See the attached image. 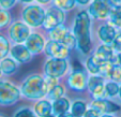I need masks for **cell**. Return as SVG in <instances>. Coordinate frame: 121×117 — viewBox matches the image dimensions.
Instances as JSON below:
<instances>
[{
  "mask_svg": "<svg viewBox=\"0 0 121 117\" xmlns=\"http://www.w3.org/2000/svg\"><path fill=\"white\" fill-rule=\"evenodd\" d=\"M110 2H112V8H114V9L121 8V0H110Z\"/></svg>",
  "mask_w": 121,
  "mask_h": 117,
  "instance_id": "cell-37",
  "label": "cell"
},
{
  "mask_svg": "<svg viewBox=\"0 0 121 117\" xmlns=\"http://www.w3.org/2000/svg\"><path fill=\"white\" fill-rule=\"evenodd\" d=\"M19 99V90L9 82L0 81V104L11 105Z\"/></svg>",
  "mask_w": 121,
  "mask_h": 117,
  "instance_id": "cell-6",
  "label": "cell"
},
{
  "mask_svg": "<svg viewBox=\"0 0 121 117\" xmlns=\"http://www.w3.org/2000/svg\"><path fill=\"white\" fill-rule=\"evenodd\" d=\"M109 23L114 27L121 28V8L112 10L109 14Z\"/></svg>",
  "mask_w": 121,
  "mask_h": 117,
  "instance_id": "cell-23",
  "label": "cell"
},
{
  "mask_svg": "<svg viewBox=\"0 0 121 117\" xmlns=\"http://www.w3.org/2000/svg\"><path fill=\"white\" fill-rule=\"evenodd\" d=\"M46 11L37 4L27 5L22 12V18L30 27H40L43 25Z\"/></svg>",
  "mask_w": 121,
  "mask_h": 117,
  "instance_id": "cell-3",
  "label": "cell"
},
{
  "mask_svg": "<svg viewBox=\"0 0 121 117\" xmlns=\"http://www.w3.org/2000/svg\"><path fill=\"white\" fill-rule=\"evenodd\" d=\"M119 89H120V87L117 85V83H114V82L107 83L105 86L106 94H107V96H110V97L116 96V94L119 92Z\"/></svg>",
  "mask_w": 121,
  "mask_h": 117,
  "instance_id": "cell-30",
  "label": "cell"
},
{
  "mask_svg": "<svg viewBox=\"0 0 121 117\" xmlns=\"http://www.w3.org/2000/svg\"><path fill=\"white\" fill-rule=\"evenodd\" d=\"M53 1H54V5L56 8H58V9L62 10L64 12L73 10L76 4L75 0H53Z\"/></svg>",
  "mask_w": 121,
  "mask_h": 117,
  "instance_id": "cell-21",
  "label": "cell"
},
{
  "mask_svg": "<svg viewBox=\"0 0 121 117\" xmlns=\"http://www.w3.org/2000/svg\"><path fill=\"white\" fill-rule=\"evenodd\" d=\"M75 1L78 5H87V4L90 3L91 0H75Z\"/></svg>",
  "mask_w": 121,
  "mask_h": 117,
  "instance_id": "cell-38",
  "label": "cell"
},
{
  "mask_svg": "<svg viewBox=\"0 0 121 117\" xmlns=\"http://www.w3.org/2000/svg\"><path fill=\"white\" fill-rule=\"evenodd\" d=\"M68 69V62L65 59H57V58H52L45 64V73L47 76L50 77H59L63 75Z\"/></svg>",
  "mask_w": 121,
  "mask_h": 117,
  "instance_id": "cell-8",
  "label": "cell"
},
{
  "mask_svg": "<svg viewBox=\"0 0 121 117\" xmlns=\"http://www.w3.org/2000/svg\"><path fill=\"white\" fill-rule=\"evenodd\" d=\"M0 67H1V71L2 73L10 75V74H13L16 71V62L14 61L11 58H4L2 61L0 62Z\"/></svg>",
  "mask_w": 121,
  "mask_h": 117,
  "instance_id": "cell-20",
  "label": "cell"
},
{
  "mask_svg": "<svg viewBox=\"0 0 121 117\" xmlns=\"http://www.w3.org/2000/svg\"><path fill=\"white\" fill-rule=\"evenodd\" d=\"M2 73V71H1V67H0V74Z\"/></svg>",
  "mask_w": 121,
  "mask_h": 117,
  "instance_id": "cell-46",
  "label": "cell"
},
{
  "mask_svg": "<svg viewBox=\"0 0 121 117\" xmlns=\"http://www.w3.org/2000/svg\"><path fill=\"white\" fill-rule=\"evenodd\" d=\"M102 64V62L95 57V56H91L88 58L87 60V69L89 72H91L92 74H96L100 72V67Z\"/></svg>",
  "mask_w": 121,
  "mask_h": 117,
  "instance_id": "cell-22",
  "label": "cell"
},
{
  "mask_svg": "<svg viewBox=\"0 0 121 117\" xmlns=\"http://www.w3.org/2000/svg\"><path fill=\"white\" fill-rule=\"evenodd\" d=\"M10 38L16 43H23L26 42L30 36V29L29 26L26 25L22 22H15L11 25L9 29Z\"/></svg>",
  "mask_w": 121,
  "mask_h": 117,
  "instance_id": "cell-7",
  "label": "cell"
},
{
  "mask_svg": "<svg viewBox=\"0 0 121 117\" xmlns=\"http://www.w3.org/2000/svg\"><path fill=\"white\" fill-rule=\"evenodd\" d=\"M22 3H31L33 0H19Z\"/></svg>",
  "mask_w": 121,
  "mask_h": 117,
  "instance_id": "cell-42",
  "label": "cell"
},
{
  "mask_svg": "<svg viewBox=\"0 0 121 117\" xmlns=\"http://www.w3.org/2000/svg\"><path fill=\"white\" fill-rule=\"evenodd\" d=\"M22 92L29 99H40L47 94L45 80L40 75H31L23 83Z\"/></svg>",
  "mask_w": 121,
  "mask_h": 117,
  "instance_id": "cell-2",
  "label": "cell"
},
{
  "mask_svg": "<svg viewBox=\"0 0 121 117\" xmlns=\"http://www.w3.org/2000/svg\"><path fill=\"white\" fill-rule=\"evenodd\" d=\"M58 117H74V116H73V115H72V114H70V113H68V112H66V113H64V114L59 115V116H58Z\"/></svg>",
  "mask_w": 121,
  "mask_h": 117,
  "instance_id": "cell-40",
  "label": "cell"
},
{
  "mask_svg": "<svg viewBox=\"0 0 121 117\" xmlns=\"http://www.w3.org/2000/svg\"><path fill=\"white\" fill-rule=\"evenodd\" d=\"M46 117H55L54 115H48V116H46Z\"/></svg>",
  "mask_w": 121,
  "mask_h": 117,
  "instance_id": "cell-45",
  "label": "cell"
},
{
  "mask_svg": "<svg viewBox=\"0 0 121 117\" xmlns=\"http://www.w3.org/2000/svg\"><path fill=\"white\" fill-rule=\"evenodd\" d=\"M95 56L101 62H107L112 59L114 56V52H112V47L109 44H102L99 46V48L95 52Z\"/></svg>",
  "mask_w": 121,
  "mask_h": 117,
  "instance_id": "cell-16",
  "label": "cell"
},
{
  "mask_svg": "<svg viewBox=\"0 0 121 117\" xmlns=\"http://www.w3.org/2000/svg\"><path fill=\"white\" fill-rule=\"evenodd\" d=\"M16 3V0H0V7L4 10H9Z\"/></svg>",
  "mask_w": 121,
  "mask_h": 117,
  "instance_id": "cell-34",
  "label": "cell"
},
{
  "mask_svg": "<svg viewBox=\"0 0 121 117\" xmlns=\"http://www.w3.org/2000/svg\"><path fill=\"white\" fill-rule=\"evenodd\" d=\"M86 111V103L82 101H75L72 105V115L74 117H82L85 115Z\"/></svg>",
  "mask_w": 121,
  "mask_h": 117,
  "instance_id": "cell-24",
  "label": "cell"
},
{
  "mask_svg": "<svg viewBox=\"0 0 121 117\" xmlns=\"http://www.w3.org/2000/svg\"><path fill=\"white\" fill-rule=\"evenodd\" d=\"M45 53L52 58H57V59H65L69 56L70 50L63 45L60 42L48 41L45 46Z\"/></svg>",
  "mask_w": 121,
  "mask_h": 117,
  "instance_id": "cell-9",
  "label": "cell"
},
{
  "mask_svg": "<svg viewBox=\"0 0 121 117\" xmlns=\"http://www.w3.org/2000/svg\"><path fill=\"white\" fill-rule=\"evenodd\" d=\"M11 54L17 61L22 62V63H25V62L29 61L30 58H31V53L28 51L26 45H23V44L14 45L11 50Z\"/></svg>",
  "mask_w": 121,
  "mask_h": 117,
  "instance_id": "cell-15",
  "label": "cell"
},
{
  "mask_svg": "<svg viewBox=\"0 0 121 117\" xmlns=\"http://www.w3.org/2000/svg\"><path fill=\"white\" fill-rule=\"evenodd\" d=\"M112 68H114V64H112L110 61L102 62V64H101V67H100V72H99V73L103 76H110Z\"/></svg>",
  "mask_w": 121,
  "mask_h": 117,
  "instance_id": "cell-29",
  "label": "cell"
},
{
  "mask_svg": "<svg viewBox=\"0 0 121 117\" xmlns=\"http://www.w3.org/2000/svg\"><path fill=\"white\" fill-rule=\"evenodd\" d=\"M39 3H41V4H47V3H49L52 0H37Z\"/></svg>",
  "mask_w": 121,
  "mask_h": 117,
  "instance_id": "cell-39",
  "label": "cell"
},
{
  "mask_svg": "<svg viewBox=\"0 0 121 117\" xmlns=\"http://www.w3.org/2000/svg\"><path fill=\"white\" fill-rule=\"evenodd\" d=\"M112 45H114V48L116 51L120 52L121 53V32H118L115 38L114 42H112Z\"/></svg>",
  "mask_w": 121,
  "mask_h": 117,
  "instance_id": "cell-35",
  "label": "cell"
},
{
  "mask_svg": "<svg viewBox=\"0 0 121 117\" xmlns=\"http://www.w3.org/2000/svg\"><path fill=\"white\" fill-rule=\"evenodd\" d=\"M63 45H65L66 47L71 51L72 48H74L76 45H77V40H76L75 36L73 35V33H71V32H68L66 33V36L64 37V39L62 40L61 42Z\"/></svg>",
  "mask_w": 121,
  "mask_h": 117,
  "instance_id": "cell-26",
  "label": "cell"
},
{
  "mask_svg": "<svg viewBox=\"0 0 121 117\" xmlns=\"http://www.w3.org/2000/svg\"><path fill=\"white\" fill-rule=\"evenodd\" d=\"M63 94H64V88H63V86H61V85H57L53 90H50V91L48 92L49 98L52 99V100H55V101L58 100V99L62 98Z\"/></svg>",
  "mask_w": 121,
  "mask_h": 117,
  "instance_id": "cell-28",
  "label": "cell"
},
{
  "mask_svg": "<svg viewBox=\"0 0 121 117\" xmlns=\"http://www.w3.org/2000/svg\"><path fill=\"white\" fill-rule=\"evenodd\" d=\"M14 117H34V114L28 108H22L16 113Z\"/></svg>",
  "mask_w": 121,
  "mask_h": 117,
  "instance_id": "cell-33",
  "label": "cell"
},
{
  "mask_svg": "<svg viewBox=\"0 0 121 117\" xmlns=\"http://www.w3.org/2000/svg\"><path fill=\"white\" fill-rule=\"evenodd\" d=\"M91 106L94 111L99 114H106V113H114L119 111L120 106L116 104L115 102H112L106 99H96L91 103Z\"/></svg>",
  "mask_w": 121,
  "mask_h": 117,
  "instance_id": "cell-12",
  "label": "cell"
},
{
  "mask_svg": "<svg viewBox=\"0 0 121 117\" xmlns=\"http://www.w3.org/2000/svg\"><path fill=\"white\" fill-rule=\"evenodd\" d=\"M11 14L8 10H4V9H0V29L7 27L8 25L10 24L11 22Z\"/></svg>",
  "mask_w": 121,
  "mask_h": 117,
  "instance_id": "cell-27",
  "label": "cell"
},
{
  "mask_svg": "<svg viewBox=\"0 0 121 117\" xmlns=\"http://www.w3.org/2000/svg\"><path fill=\"white\" fill-rule=\"evenodd\" d=\"M69 108H70V102H69V100L65 98L58 99V100H56L53 104V111L56 115H58V116L66 113L69 111Z\"/></svg>",
  "mask_w": 121,
  "mask_h": 117,
  "instance_id": "cell-17",
  "label": "cell"
},
{
  "mask_svg": "<svg viewBox=\"0 0 121 117\" xmlns=\"http://www.w3.org/2000/svg\"><path fill=\"white\" fill-rule=\"evenodd\" d=\"M64 21H65V12L53 5L48 8V10L46 11L45 19L42 26L45 30L50 31L58 26L63 25Z\"/></svg>",
  "mask_w": 121,
  "mask_h": 117,
  "instance_id": "cell-5",
  "label": "cell"
},
{
  "mask_svg": "<svg viewBox=\"0 0 121 117\" xmlns=\"http://www.w3.org/2000/svg\"><path fill=\"white\" fill-rule=\"evenodd\" d=\"M90 15L87 11H80L74 19L73 35L77 40V46L84 54H88L91 48L90 39Z\"/></svg>",
  "mask_w": 121,
  "mask_h": 117,
  "instance_id": "cell-1",
  "label": "cell"
},
{
  "mask_svg": "<svg viewBox=\"0 0 121 117\" xmlns=\"http://www.w3.org/2000/svg\"><path fill=\"white\" fill-rule=\"evenodd\" d=\"M112 9L114 8L110 0H93L89 4L88 13L93 18L98 21H103L109 17V14Z\"/></svg>",
  "mask_w": 121,
  "mask_h": 117,
  "instance_id": "cell-4",
  "label": "cell"
},
{
  "mask_svg": "<svg viewBox=\"0 0 121 117\" xmlns=\"http://www.w3.org/2000/svg\"><path fill=\"white\" fill-rule=\"evenodd\" d=\"M102 117H112V115H103Z\"/></svg>",
  "mask_w": 121,
  "mask_h": 117,
  "instance_id": "cell-43",
  "label": "cell"
},
{
  "mask_svg": "<svg viewBox=\"0 0 121 117\" xmlns=\"http://www.w3.org/2000/svg\"><path fill=\"white\" fill-rule=\"evenodd\" d=\"M68 85L75 91H84L88 85L84 71H73L68 78Z\"/></svg>",
  "mask_w": 121,
  "mask_h": 117,
  "instance_id": "cell-10",
  "label": "cell"
},
{
  "mask_svg": "<svg viewBox=\"0 0 121 117\" xmlns=\"http://www.w3.org/2000/svg\"><path fill=\"white\" fill-rule=\"evenodd\" d=\"M68 30H66V28L64 27L63 25L61 26H58V27H56L55 29L50 30L49 31V37H50V40L52 41H55V42H60L61 43L62 40L64 39V37L66 36V33H68Z\"/></svg>",
  "mask_w": 121,
  "mask_h": 117,
  "instance_id": "cell-19",
  "label": "cell"
},
{
  "mask_svg": "<svg viewBox=\"0 0 121 117\" xmlns=\"http://www.w3.org/2000/svg\"><path fill=\"white\" fill-rule=\"evenodd\" d=\"M98 35L100 40L104 44H110L114 42L115 38L117 36L116 28L110 24H105V25L100 26L98 30Z\"/></svg>",
  "mask_w": 121,
  "mask_h": 117,
  "instance_id": "cell-14",
  "label": "cell"
},
{
  "mask_svg": "<svg viewBox=\"0 0 121 117\" xmlns=\"http://www.w3.org/2000/svg\"><path fill=\"white\" fill-rule=\"evenodd\" d=\"M10 50V43L3 35H0V59H3L8 55Z\"/></svg>",
  "mask_w": 121,
  "mask_h": 117,
  "instance_id": "cell-25",
  "label": "cell"
},
{
  "mask_svg": "<svg viewBox=\"0 0 121 117\" xmlns=\"http://www.w3.org/2000/svg\"><path fill=\"white\" fill-rule=\"evenodd\" d=\"M44 45H45L44 38L38 32L31 33L26 41V47L31 54H39L45 47Z\"/></svg>",
  "mask_w": 121,
  "mask_h": 117,
  "instance_id": "cell-13",
  "label": "cell"
},
{
  "mask_svg": "<svg viewBox=\"0 0 121 117\" xmlns=\"http://www.w3.org/2000/svg\"><path fill=\"white\" fill-rule=\"evenodd\" d=\"M34 111L39 116L41 117H46L48 115H50V112H52V104L49 103L46 100H41L39 101L35 106H34Z\"/></svg>",
  "mask_w": 121,
  "mask_h": 117,
  "instance_id": "cell-18",
  "label": "cell"
},
{
  "mask_svg": "<svg viewBox=\"0 0 121 117\" xmlns=\"http://www.w3.org/2000/svg\"><path fill=\"white\" fill-rule=\"evenodd\" d=\"M87 87L96 99H103L107 96L105 91V86L103 83V78L100 76H91L88 81Z\"/></svg>",
  "mask_w": 121,
  "mask_h": 117,
  "instance_id": "cell-11",
  "label": "cell"
},
{
  "mask_svg": "<svg viewBox=\"0 0 121 117\" xmlns=\"http://www.w3.org/2000/svg\"><path fill=\"white\" fill-rule=\"evenodd\" d=\"M99 113L96 112V111H94L93 108H91V110H88L87 112L85 113L84 116L85 117H99Z\"/></svg>",
  "mask_w": 121,
  "mask_h": 117,
  "instance_id": "cell-36",
  "label": "cell"
},
{
  "mask_svg": "<svg viewBox=\"0 0 121 117\" xmlns=\"http://www.w3.org/2000/svg\"><path fill=\"white\" fill-rule=\"evenodd\" d=\"M117 61H118L119 66H121V53H119L118 56H117Z\"/></svg>",
  "mask_w": 121,
  "mask_h": 117,
  "instance_id": "cell-41",
  "label": "cell"
},
{
  "mask_svg": "<svg viewBox=\"0 0 121 117\" xmlns=\"http://www.w3.org/2000/svg\"><path fill=\"white\" fill-rule=\"evenodd\" d=\"M110 78L116 82H121V66L119 64H114V68L110 73Z\"/></svg>",
  "mask_w": 121,
  "mask_h": 117,
  "instance_id": "cell-31",
  "label": "cell"
},
{
  "mask_svg": "<svg viewBox=\"0 0 121 117\" xmlns=\"http://www.w3.org/2000/svg\"><path fill=\"white\" fill-rule=\"evenodd\" d=\"M0 117H1V116H0Z\"/></svg>",
  "mask_w": 121,
  "mask_h": 117,
  "instance_id": "cell-47",
  "label": "cell"
},
{
  "mask_svg": "<svg viewBox=\"0 0 121 117\" xmlns=\"http://www.w3.org/2000/svg\"><path fill=\"white\" fill-rule=\"evenodd\" d=\"M45 85H46V89H47V92H49L50 90H53L57 84V78L55 77H50V76H47V78H45Z\"/></svg>",
  "mask_w": 121,
  "mask_h": 117,
  "instance_id": "cell-32",
  "label": "cell"
},
{
  "mask_svg": "<svg viewBox=\"0 0 121 117\" xmlns=\"http://www.w3.org/2000/svg\"><path fill=\"white\" fill-rule=\"evenodd\" d=\"M119 94H120V98H121V86H120V89H119Z\"/></svg>",
  "mask_w": 121,
  "mask_h": 117,
  "instance_id": "cell-44",
  "label": "cell"
}]
</instances>
